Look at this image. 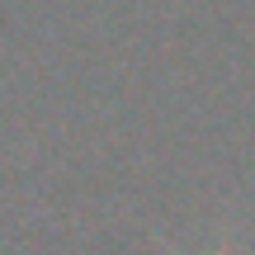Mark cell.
I'll return each instance as SVG.
<instances>
[{"label":"cell","mask_w":255,"mask_h":255,"mask_svg":"<svg viewBox=\"0 0 255 255\" xmlns=\"http://www.w3.org/2000/svg\"><path fill=\"white\" fill-rule=\"evenodd\" d=\"M170 255H180V251H170Z\"/></svg>","instance_id":"obj_1"}]
</instances>
